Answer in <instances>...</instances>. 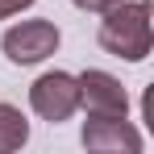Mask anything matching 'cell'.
<instances>
[{"instance_id": "1", "label": "cell", "mask_w": 154, "mask_h": 154, "mask_svg": "<svg viewBox=\"0 0 154 154\" xmlns=\"http://www.w3.org/2000/svg\"><path fill=\"white\" fill-rule=\"evenodd\" d=\"M104 21L96 29L100 50H108L121 63H146L154 50V17L150 0H117L112 8L100 13Z\"/></svg>"}, {"instance_id": "2", "label": "cell", "mask_w": 154, "mask_h": 154, "mask_svg": "<svg viewBox=\"0 0 154 154\" xmlns=\"http://www.w3.org/2000/svg\"><path fill=\"white\" fill-rule=\"evenodd\" d=\"M63 46V33L50 17H29V21H13V25L0 33V50L13 67H38L46 63L50 54H58Z\"/></svg>"}, {"instance_id": "3", "label": "cell", "mask_w": 154, "mask_h": 154, "mask_svg": "<svg viewBox=\"0 0 154 154\" xmlns=\"http://www.w3.org/2000/svg\"><path fill=\"white\" fill-rule=\"evenodd\" d=\"M29 108L38 112V121H50L63 125L79 112V83L71 71H42V75L29 83Z\"/></svg>"}, {"instance_id": "4", "label": "cell", "mask_w": 154, "mask_h": 154, "mask_svg": "<svg viewBox=\"0 0 154 154\" xmlns=\"http://www.w3.org/2000/svg\"><path fill=\"white\" fill-rule=\"evenodd\" d=\"M75 83H79V108L88 117H129V92L121 88L117 75L88 67L75 75Z\"/></svg>"}, {"instance_id": "5", "label": "cell", "mask_w": 154, "mask_h": 154, "mask_svg": "<svg viewBox=\"0 0 154 154\" xmlns=\"http://www.w3.org/2000/svg\"><path fill=\"white\" fill-rule=\"evenodd\" d=\"M83 150L92 154H142L146 137L129 125V117H88L79 129Z\"/></svg>"}, {"instance_id": "6", "label": "cell", "mask_w": 154, "mask_h": 154, "mask_svg": "<svg viewBox=\"0 0 154 154\" xmlns=\"http://www.w3.org/2000/svg\"><path fill=\"white\" fill-rule=\"evenodd\" d=\"M29 142V117L17 108V104L0 100V154H13Z\"/></svg>"}, {"instance_id": "7", "label": "cell", "mask_w": 154, "mask_h": 154, "mask_svg": "<svg viewBox=\"0 0 154 154\" xmlns=\"http://www.w3.org/2000/svg\"><path fill=\"white\" fill-rule=\"evenodd\" d=\"M25 8H33V0H0V21H8V17H21Z\"/></svg>"}, {"instance_id": "8", "label": "cell", "mask_w": 154, "mask_h": 154, "mask_svg": "<svg viewBox=\"0 0 154 154\" xmlns=\"http://www.w3.org/2000/svg\"><path fill=\"white\" fill-rule=\"evenodd\" d=\"M79 13H104V8H112L117 0H71Z\"/></svg>"}]
</instances>
